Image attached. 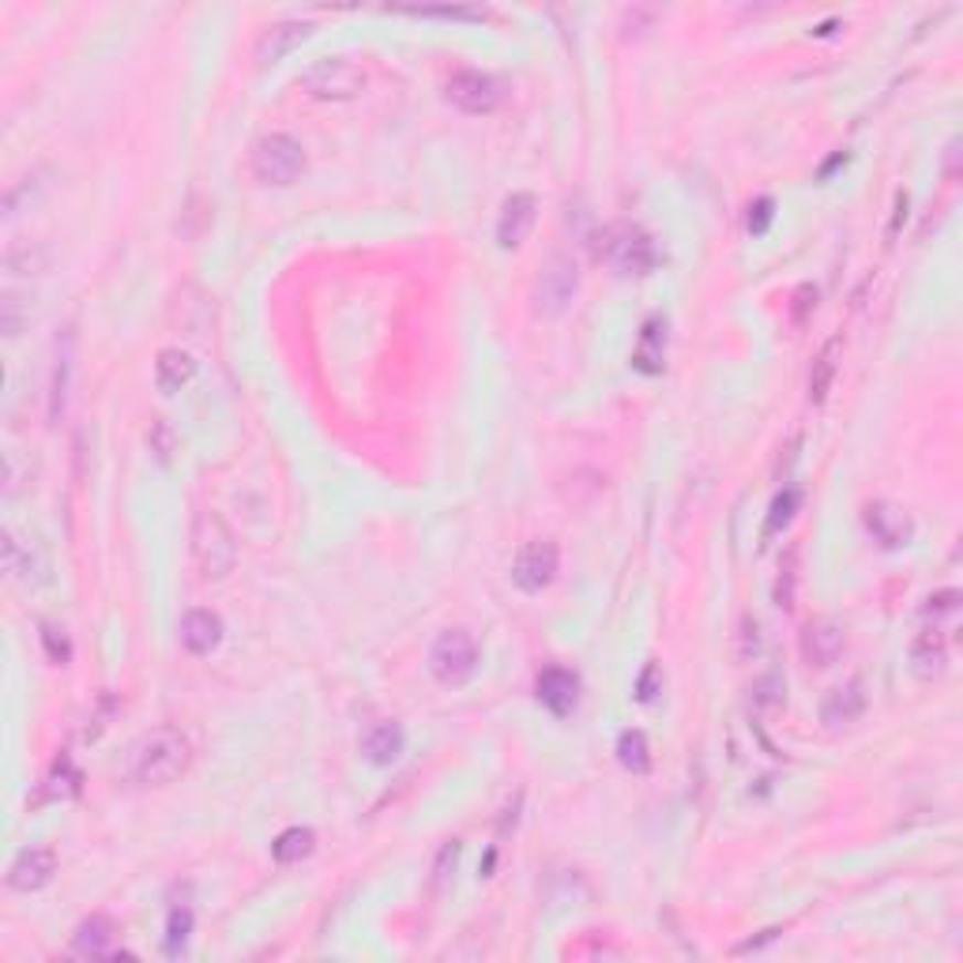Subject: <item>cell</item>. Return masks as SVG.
Here are the masks:
<instances>
[{
	"mask_svg": "<svg viewBox=\"0 0 963 963\" xmlns=\"http://www.w3.org/2000/svg\"><path fill=\"white\" fill-rule=\"evenodd\" d=\"M189 760H192V746L185 734L162 727V730H151L140 746H136L132 775L147 787H167L185 772Z\"/></svg>",
	"mask_w": 963,
	"mask_h": 963,
	"instance_id": "cell-1",
	"label": "cell"
},
{
	"mask_svg": "<svg viewBox=\"0 0 963 963\" xmlns=\"http://www.w3.org/2000/svg\"><path fill=\"white\" fill-rule=\"evenodd\" d=\"M192 554H196V565L200 573L218 580L226 576L237 561V543H234V531L226 527V520L218 512H196L192 516Z\"/></svg>",
	"mask_w": 963,
	"mask_h": 963,
	"instance_id": "cell-2",
	"label": "cell"
},
{
	"mask_svg": "<svg viewBox=\"0 0 963 963\" xmlns=\"http://www.w3.org/2000/svg\"><path fill=\"white\" fill-rule=\"evenodd\" d=\"M365 84H370V76H365L354 61H343V57H324L309 64L298 76V87L306 90V95L320 98V103H351V98L362 95Z\"/></svg>",
	"mask_w": 963,
	"mask_h": 963,
	"instance_id": "cell-3",
	"label": "cell"
},
{
	"mask_svg": "<svg viewBox=\"0 0 963 963\" xmlns=\"http://www.w3.org/2000/svg\"><path fill=\"white\" fill-rule=\"evenodd\" d=\"M595 256L607 260L618 275H648L659 264L655 242L640 226H610V231H602Z\"/></svg>",
	"mask_w": 963,
	"mask_h": 963,
	"instance_id": "cell-4",
	"label": "cell"
},
{
	"mask_svg": "<svg viewBox=\"0 0 963 963\" xmlns=\"http://www.w3.org/2000/svg\"><path fill=\"white\" fill-rule=\"evenodd\" d=\"M306 170V147L287 132L260 136L253 143V178L260 185H290Z\"/></svg>",
	"mask_w": 963,
	"mask_h": 963,
	"instance_id": "cell-5",
	"label": "cell"
},
{
	"mask_svg": "<svg viewBox=\"0 0 963 963\" xmlns=\"http://www.w3.org/2000/svg\"><path fill=\"white\" fill-rule=\"evenodd\" d=\"M474 671H479V644L467 629H448L440 632L429 648V674L437 677L440 685H463L471 682Z\"/></svg>",
	"mask_w": 963,
	"mask_h": 963,
	"instance_id": "cell-6",
	"label": "cell"
},
{
	"mask_svg": "<svg viewBox=\"0 0 963 963\" xmlns=\"http://www.w3.org/2000/svg\"><path fill=\"white\" fill-rule=\"evenodd\" d=\"M576 290H580V268L573 256H549L543 264V275L535 282V309L546 317H561L573 306Z\"/></svg>",
	"mask_w": 963,
	"mask_h": 963,
	"instance_id": "cell-7",
	"label": "cell"
},
{
	"mask_svg": "<svg viewBox=\"0 0 963 963\" xmlns=\"http://www.w3.org/2000/svg\"><path fill=\"white\" fill-rule=\"evenodd\" d=\"M448 103L456 109L471 117H482V114H493L501 103H504V84L490 72H479V68H467V72H456L448 79Z\"/></svg>",
	"mask_w": 963,
	"mask_h": 963,
	"instance_id": "cell-8",
	"label": "cell"
},
{
	"mask_svg": "<svg viewBox=\"0 0 963 963\" xmlns=\"http://www.w3.org/2000/svg\"><path fill=\"white\" fill-rule=\"evenodd\" d=\"M557 565H561L557 546L546 543V538H535V543H527L516 554V561H512V584H516L520 591H527V595H538L543 587L554 584Z\"/></svg>",
	"mask_w": 963,
	"mask_h": 963,
	"instance_id": "cell-9",
	"label": "cell"
},
{
	"mask_svg": "<svg viewBox=\"0 0 963 963\" xmlns=\"http://www.w3.org/2000/svg\"><path fill=\"white\" fill-rule=\"evenodd\" d=\"M862 520H866V531L874 535V543L885 546V549H903L914 538V524L900 504L874 501V504H866V516Z\"/></svg>",
	"mask_w": 963,
	"mask_h": 963,
	"instance_id": "cell-10",
	"label": "cell"
},
{
	"mask_svg": "<svg viewBox=\"0 0 963 963\" xmlns=\"http://www.w3.org/2000/svg\"><path fill=\"white\" fill-rule=\"evenodd\" d=\"M72 370H76V332L64 328L57 339V354H53V373H50V421L68 415V396H72Z\"/></svg>",
	"mask_w": 963,
	"mask_h": 963,
	"instance_id": "cell-11",
	"label": "cell"
},
{
	"mask_svg": "<svg viewBox=\"0 0 963 963\" xmlns=\"http://www.w3.org/2000/svg\"><path fill=\"white\" fill-rule=\"evenodd\" d=\"M843 648H847V629H843L836 618H821L813 621V625H805L802 632V659L810 666H821V671L836 663Z\"/></svg>",
	"mask_w": 963,
	"mask_h": 963,
	"instance_id": "cell-12",
	"label": "cell"
},
{
	"mask_svg": "<svg viewBox=\"0 0 963 963\" xmlns=\"http://www.w3.org/2000/svg\"><path fill=\"white\" fill-rule=\"evenodd\" d=\"M57 874V855L50 847H26L15 855V862L8 866V885L15 892H39Z\"/></svg>",
	"mask_w": 963,
	"mask_h": 963,
	"instance_id": "cell-13",
	"label": "cell"
},
{
	"mask_svg": "<svg viewBox=\"0 0 963 963\" xmlns=\"http://www.w3.org/2000/svg\"><path fill=\"white\" fill-rule=\"evenodd\" d=\"M538 704L557 715V719H565V715H573L576 700H580V677H576L573 671H565V666H546L543 674H538Z\"/></svg>",
	"mask_w": 963,
	"mask_h": 963,
	"instance_id": "cell-14",
	"label": "cell"
},
{
	"mask_svg": "<svg viewBox=\"0 0 963 963\" xmlns=\"http://www.w3.org/2000/svg\"><path fill=\"white\" fill-rule=\"evenodd\" d=\"M535 215H538V204L531 192H512L501 207V218H497V245L501 249H520L524 237L531 234L535 226Z\"/></svg>",
	"mask_w": 963,
	"mask_h": 963,
	"instance_id": "cell-15",
	"label": "cell"
},
{
	"mask_svg": "<svg viewBox=\"0 0 963 963\" xmlns=\"http://www.w3.org/2000/svg\"><path fill=\"white\" fill-rule=\"evenodd\" d=\"M862 711H866V685H862L858 677H850L839 689H832L828 700L821 704V723L828 730H839V727H850Z\"/></svg>",
	"mask_w": 963,
	"mask_h": 963,
	"instance_id": "cell-16",
	"label": "cell"
},
{
	"mask_svg": "<svg viewBox=\"0 0 963 963\" xmlns=\"http://www.w3.org/2000/svg\"><path fill=\"white\" fill-rule=\"evenodd\" d=\"M663 365H666V320L648 317L644 328H640L636 351H632V370L644 373V377H659Z\"/></svg>",
	"mask_w": 963,
	"mask_h": 963,
	"instance_id": "cell-17",
	"label": "cell"
},
{
	"mask_svg": "<svg viewBox=\"0 0 963 963\" xmlns=\"http://www.w3.org/2000/svg\"><path fill=\"white\" fill-rule=\"evenodd\" d=\"M911 671L914 677H922V682H933V677L949 671V644H944L941 629L930 625L925 632H919V640L911 644Z\"/></svg>",
	"mask_w": 963,
	"mask_h": 963,
	"instance_id": "cell-18",
	"label": "cell"
},
{
	"mask_svg": "<svg viewBox=\"0 0 963 963\" xmlns=\"http://www.w3.org/2000/svg\"><path fill=\"white\" fill-rule=\"evenodd\" d=\"M181 644H185L192 655H211L218 644H223V621L211 610H189L181 618Z\"/></svg>",
	"mask_w": 963,
	"mask_h": 963,
	"instance_id": "cell-19",
	"label": "cell"
},
{
	"mask_svg": "<svg viewBox=\"0 0 963 963\" xmlns=\"http://www.w3.org/2000/svg\"><path fill=\"white\" fill-rule=\"evenodd\" d=\"M403 749H407V734H403L399 723H377V727L365 730L362 738V753L370 764L377 768H388L396 764V760L403 757Z\"/></svg>",
	"mask_w": 963,
	"mask_h": 963,
	"instance_id": "cell-20",
	"label": "cell"
},
{
	"mask_svg": "<svg viewBox=\"0 0 963 963\" xmlns=\"http://www.w3.org/2000/svg\"><path fill=\"white\" fill-rule=\"evenodd\" d=\"M309 34H313V23H306V20H282V23H275L271 31L260 39V50H256V57H260L264 64L282 61L287 53L298 50V45L306 42Z\"/></svg>",
	"mask_w": 963,
	"mask_h": 963,
	"instance_id": "cell-21",
	"label": "cell"
},
{
	"mask_svg": "<svg viewBox=\"0 0 963 963\" xmlns=\"http://www.w3.org/2000/svg\"><path fill=\"white\" fill-rule=\"evenodd\" d=\"M192 377H196V362H192V354L178 351V346H167V351L159 354V362H154V384H159V392H167V396L181 392Z\"/></svg>",
	"mask_w": 963,
	"mask_h": 963,
	"instance_id": "cell-22",
	"label": "cell"
},
{
	"mask_svg": "<svg viewBox=\"0 0 963 963\" xmlns=\"http://www.w3.org/2000/svg\"><path fill=\"white\" fill-rule=\"evenodd\" d=\"M114 941H117V930H114V922L103 919V914L79 922L76 938H72L79 956H114Z\"/></svg>",
	"mask_w": 963,
	"mask_h": 963,
	"instance_id": "cell-23",
	"label": "cell"
},
{
	"mask_svg": "<svg viewBox=\"0 0 963 963\" xmlns=\"http://www.w3.org/2000/svg\"><path fill=\"white\" fill-rule=\"evenodd\" d=\"M79 787H84V775H79V768L72 764L68 757H61L57 764L50 768V775L42 779L39 805H45V802H68V798L79 794Z\"/></svg>",
	"mask_w": 963,
	"mask_h": 963,
	"instance_id": "cell-24",
	"label": "cell"
},
{
	"mask_svg": "<svg viewBox=\"0 0 963 963\" xmlns=\"http://www.w3.org/2000/svg\"><path fill=\"white\" fill-rule=\"evenodd\" d=\"M839 354H843V339H828L824 343V351L817 354V362H813L810 370V403H824L832 392V381H836L839 373Z\"/></svg>",
	"mask_w": 963,
	"mask_h": 963,
	"instance_id": "cell-25",
	"label": "cell"
},
{
	"mask_svg": "<svg viewBox=\"0 0 963 963\" xmlns=\"http://www.w3.org/2000/svg\"><path fill=\"white\" fill-rule=\"evenodd\" d=\"M313 847H317L313 828H301V824H298V828H287L279 839L271 843V855H275V862L290 866V862H301V858L313 855Z\"/></svg>",
	"mask_w": 963,
	"mask_h": 963,
	"instance_id": "cell-26",
	"label": "cell"
},
{
	"mask_svg": "<svg viewBox=\"0 0 963 963\" xmlns=\"http://www.w3.org/2000/svg\"><path fill=\"white\" fill-rule=\"evenodd\" d=\"M618 760H621V768H629L632 775L651 772L648 734L644 730H625V734H621V738H618Z\"/></svg>",
	"mask_w": 963,
	"mask_h": 963,
	"instance_id": "cell-27",
	"label": "cell"
},
{
	"mask_svg": "<svg viewBox=\"0 0 963 963\" xmlns=\"http://www.w3.org/2000/svg\"><path fill=\"white\" fill-rule=\"evenodd\" d=\"M45 268V249L31 242H12L4 249V271L8 275H39Z\"/></svg>",
	"mask_w": 963,
	"mask_h": 963,
	"instance_id": "cell-28",
	"label": "cell"
},
{
	"mask_svg": "<svg viewBox=\"0 0 963 963\" xmlns=\"http://www.w3.org/2000/svg\"><path fill=\"white\" fill-rule=\"evenodd\" d=\"M4 573L12 576V580H23V584H31L34 573H39V561H34V554L20 546V538H15L12 531L4 535Z\"/></svg>",
	"mask_w": 963,
	"mask_h": 963,
	"instance_id": "cell-29",
	"label": "cell"
},
{
	"mask_svg": "<svg viewBox=\"0 0 963 963\" xmlns=\"http://www.w3.org/2000/svg\"><path fill=\"white\" fill-rule=\"evenodd\" d=\"M192 933V911L189 907H173L167 919V956H181Z\"/></svg>",
	"mask_w": 963,
	"mask_h": 963,
	"instance_id": "cell-30",
	"label": "cell"
},
{
	"mask_svg": "<svg viewBox=\"0 0 963 963\" xmlns=\"http://www.w3.org/2000/svg\"><path fill=\"white\" fill-rule=\"evenodd\" d=\"M956 610H960V591H938V595H930V599H925V607H922V613L925 618L933 621V629H941V618H956Z\"/></svg>",
	"mask_w": 963,
	"mask_h": 963,
	"instance_id": "cell-31",
	"label": "cell"
},
{
	"mask_svg": "<svg viewBox=\"0 0 963 963\" xmlns=\"http://www.w3.org/2000/svg\"><path fill=\"white\" fill-rule=\"evenodd\" d=\"M794 591H798V568H794V554H787V565L779 568V580H775V607L794 610Z\"/></svg>",
	"mask_w": 963,
	"mask_h": 963,
	"instance_id": "cell-32",
	"label": "cell"
},
{
	"mask_svg": "<svg viewBox=\"0 0 963 963\" xmlns=\"http://www.w3.org/2000/svg\"><path fill=\"white\" fill-rule=\"evenodd\" d=\"M802 504V493L798 490H783L779 497L772 501V516H768V531H779L794 520V509Z\"/></svg>",
	"mask_w": 963,
	"mask_h": 963,
	"instance_id": "cell-33",
	"label": "cell"
},
{
	"mask_svg": "<svg viewBox=\"0 0 963 963\" xmlns=\"http://www.w3.org/2000/svg\"><path fill=\"white\" fill-rule=\"evenodd\" d=\"M42 644H45V655H50L57 666H64L72 659V644H68V636H64V629L50 625V621L42 625Z\"/></svg>",
	"mask_w": 963,
	"mask_h": 963,
	"instance_id": "cell-34",
	"label": "cell"
},
{
	"mask_svg": "<svg viewBox=\"0 0 963 963\" xmlns=\"http://www.w3.org/2000/svg\"><path fill=\"white\" fill-rule=\"evenodd\" d=\"M775 218V200L772 196H760L753 207H749V234L753 237H764L768 226H772Z\"/></svg>",
	"mask_w": 963,
	"mask_h": 963,
	"instance_id": "cell-35",
	"label": "cell"
},
{
	"mask_svg": "<svg viewBox=\"0 0 963 963\" xmlns=\"http://www.w3.org/2000/svg\"><path fill=\"white\" fill-rule=\"evenodd\" d=\"M0 313H4V332L8 335H20L23 332V298L15 290L4 293V301H0Z\"/></svg>",
	"mask_w": 963,
	"mask_h": 963,
	"instance_id": "cell-36",
	"label": "cell"
},
{
	"mask_svg": "<svg viewBox=\"0 0 963 963\" xmlns=\"http://www.w3.org/2000/svg\"><path fill=\"white\" fill-rule=\"evenodd\" d=\"M410 15H434V20H485V8H410Z\"/></svg>",
	"mask_w": 963,
	"mask_h": 963,
	"instance_id": "cell-37",
	"label": "cell"
},
{
	"mask_svg": "<svg viewBox=\"0 0 963 963\" xmlns=\"http://www.w3.org/2000/svg\"><path fill=\"white\" fill-rule=\"evenodd\" d=\"M753 655H760V621L757 618H746V621H741L738 659H753Z\"/></svg>",
	"mask_w": 963,
	"mask_h": 963,
	"instance_id": "cell-38",
	"label": "cell"
},
{
	"mask_svg": "<svg viewBox=\"0 0 963 963\" xmlns=\"http://www.w3.org/2000/svg\"><path fill=\"white\" fill-rule=\"evenodd\" d=\"M147 440H151V448H154V456H159V463H170L173 437H170V426H167V421H162V418L154 421V426H151V437H147Z\"/></svg>",
	"mask_w": 963,
	"mask_h": 963,
	"instance_id": "cell-39",
	"label": "cell"
},
{
	"mask_svg": "<svg viewBox=\"0 0 963 963\" xmlns=\"http://www.w3.org/2000/svg\"><path fill=\"white\" fill-rule=\"evenodd\" d=\"M659 693H663V677H659V666H648V671L640 674V682H636V700L640 704H651Z\"/></svg>",
	"mask_w": 963,
	"mask_h": 963,
	"instance_id": "cell-40",
	"label": "cell"
},
{
	"mask_svg": "<svg viewBox=\"0 0 963 963\" xmlns=\"http://www.w3.org/2000/svg\"><path fill=\"white\" fill-rule=\"evenodd\" d=\"M794 324H805V317H810V309H817V287H810V282H802L794 293Z\"/></svg>",
	"mask_w": 963,
	"mask_h": 963,
	"instance_id": "cell-41",
	"label": "cell"
},
{
	"mask_svg": "<svg viewBox=\"0 0 963 963\" xmlns=\"http://www.w3.org/2000/svg\"><path fill=\"white\" fill-rule=\"evenodd\" d=\"M903 218H907V196L900 192V196H896V223H892V237L900 234V223H903Z\"/></svg>",
	"mask_w": 963,
	"mask_h": 963,
	"instance_id": "cell-42",
	"label": "cell"
}]
</instances>
